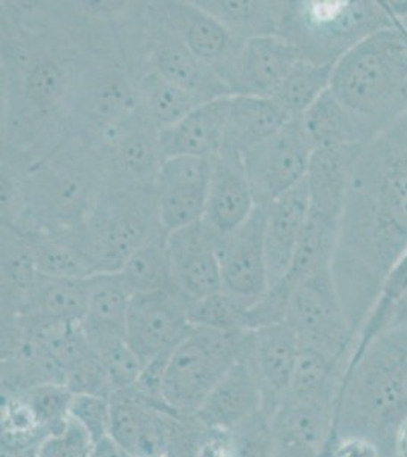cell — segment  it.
I'll list each match as a JSON object with an SVG mask.
<instances>
[{
    "mask_svg": "<svg viewBox=\"0 0 407 457\" xmlns=\"http://www.w3.org/2000/svg\"><path fill=\"white\" fill-rule=\"evenodd\" d=\"M160 234L166 232L157 212L155 187L111 182L83 226L75 230L94 275L119 273L140 245Z\"/></svg>",
    "mask_w": 407,
    "mask_h": 457,
    "instance_id": "7",
    "label": "cell"
},
{
    "mask_svg": "<svg viewBox=\"0 0 407 457\" xmlns=\"http://www.w3.org/2000/svg\"><path fill=\"white\" fill-rule=\"evenodd\" d=\"M142 57V71H154L204 103L232 96L227 84L217 77L215 71L196 57L169 28L155 17L151 2L148 4V27Z\"/></svg>",
    "mask_w": 407,
    "mask_h": 457,
    "instance_id": "16",
    "label": "cell"
},
{
    "mask_svg": "<svg viewBox=\"0 0 407 457\" xmlns=\"http://www.w3.org/2000/svg\"><path fill=\"white\" fill-rule=\"evenodd\" d=\"M230 96L198 105L180 122L161 130V148L166 159L176 156L215 159L222 150Z\"/></svg>",
    "mask_w": 407,
    "mask_h": 457,
    "instance_id": "25",
    "label": "cell"
},
{
    "mask_svg": "<svg viewBox=\"0 0 407 457\" xmlns=\"http://www.w3.org/2000/svg\"><path fill=\"white\" fill-rule=\"evenodd\" d=\"M37 276L31 239L20 228L2 223V316H20Z\"/></svg>",
    "mask_w": 407,
    "mask_h": 457,
    "instance_id": "30",
    "label": "cell"
},
{
    "mask_svg": "<svg viewBox=\"0 0 407 457\" xmlns=\"http://www.w3.org/2000/svg\"><path fill=\"white\" fill-rule=\"evenodd\" d=\"M155 17L236 94L243 45L193 2H151Z\"/></svg>",
    "mask_w": 407,
    "mask_h": 457,
    "instance_id": "11",
    "label": "cell"
},
{
    "mask_svg": "<svg viewBox=\"0 0 407 457\" xmlns=\"http://www.w3.org/2000/svg\"><path fill=\"white\" fill-rule=\"evenodd\" d=\"M31 239L37 270L52 278L88 279L94 265L77 243L75 230L64 234H26Z\"/></svg>",
    "mask_w": 407,
    "mask_h": 457,
    "instance_id": "34",
    "label": "cell"
},
{
    "mask_svg": "<svg viewBox=\"0 0 407 457\" xmlns=\"http://www.w3.org/2000/svg\"><path fill=\"white\" fill-rule=\"evenodd\" d=\"M339 394H289L269 418L275 457H324L335 433Z\"/></svg>",
    "mask_w": 407,
    "mask_h": 457,
    "instance_id": "13",
    "label": "cell"
},
{
    "mask_svg": "<svg viewBox=\"0 0 407 457\" xmlns=\"http://www.w3.org/2000/svg\"><path fill=\"white\" fill-rule=\"evenodd\" d=\"M230 457H275L269 420L258 413L228 431Z\"/></svg>",
    "mask_w": 407,
    "mask_h": 457,
    "instance_id": "40",
    "label": "cell"
},
{
    "mask_svg": "<svg viewBox=\"0 0 407 457\" xmlns=\"http://www.w3.org/2000/svg\"><path fill=\"white\" fill-rule=\"evenodd\" d=\"M92 441L87 433L69 420L61 431L47 437L38 450V457H88Z\"/></svg>",
    "mask_w": 407,
    "mask_h": 457,
    "instance_id": "43",
    "label": "cell"
},
{
    "mask_svg": "<svg viewBox=\"0 0 407 457\" xmlns=\"http://www.w3.org/2000/svg\"><path fill=\"white\" fill-rule=\"evenodd\" d=\"M290 120L273 98L232 95L221 153L242 157L277 135Z\"/></svg>",
    "mask_w": 407,
    "mask_h": 457,
    "instance_id": "26",
    "label": "cell"
},
{
    "mask_svg": "<svg viewBox=\"0 0 407 457\" xmlns=\"http://www.w3.org/2000/svg\"><path fill=\"white\" fill-rule=\"evenodd\" d=\"M298 353V342L286 322L251 331L248 357L262 395V413L268 420L288 398Z\"/></svg>",
    "mask_w": 407,
    "mask_h": 457,
    "instance_id": "17",
    "label": "cell"
},
{
    "mask_svg": "<svg viewBox=\"0 0 407 457\" xmlns=\"http://www.w3.org/2000/svg\"><path fill=\"white\" fill-rule=\"evenodd\" d=\"M331 94L379 133L407 110V32L400 23L366 37L333 66Z\"/></svg>",
    "mask_w": 407,
    "mask_h": 457,
    "instance_id": "5",
    "label": "cell"
},
{
    "mask_svg": "<svg viewBox=\"0 0 407 457\" xmlns=\"http://www.w3.org/2000/svg\"><path fill=\"white\" fill-rule=\"evenodd\" d=\"M407 255V110L362 146L351 171L333 278L356 337Z\"/></svg>",
    "mask_w": 407,
    "mask_h": 457,
    "instance_id": "2",
    "label": "cell"
},
{
    "mask_svg": "<svg viewBox=\"0 0 407 457\" xmlns=\"http://www.w3.org/2000/svg\"><path fill=\"white\" fill-rule=\"evenodd\" d=\"M284 322L299 349H312L348 366L354 333L336 288L333 270L310 276L289 299Z\"/></svg>",
    "mask_w": 407,
    "mask_h": 457,
    "instance_id": "9",
    "label": "cell"
},
{
    "mask_svg": "<svg viewBox=\"0 0 407 457\" xmlns=\"http://www.w3.org/2000/svg\"><path fill=\"white\" fill-rule=\"evenodd\" d=\"M309 213V187L305 179L268 204L265 245L269 288L286 275L289 265L294 260L299 238L305 232Z\"/></svg>",
    "mask_w": 407,
    "mask_h": 457,
    "instance_id": "23",
    "label": "cell"
},
{
    "mask_svg": "<svg viewBox=\"0 0 407 457\" xmlns=\"http://www.w3.org/2000/svg\"><path fill=\"white\" fill-rule=\"evenodd\" d=\"M324 457H392L391 448L372 437L339 435L331 437Z\"/></svg>",
    "mask_w": 407,
    "mask_h": 457,
    "instance_id": "44",
    "label": "cell"
},
{
    "mask_svg": "<svg viewBox=\"0 0 407 457\" xmlns=\"http://www.w3.org/2000/svg\"><path fill=\"white\" fill-rule=\"evenodd\" d=\"M119 276L131 295L151 291H169L181 295L170 267L167 234L157 235L140 245L126 260Z\"/></svg>",
    "mask_w": 407,
    "mask_h": 457,
    "instance_id": "32",
    "label": "cell"
},
{
    "mask_svg": "<svg viewBox=\"0 0 407 457\" xmlns=\"http://www.w3.org/2000/svg\"><path fill=\"white\" fill-rule=\"evenodd\" d=\"M395 23L387 2H284L280 37L292 43L303 60L335 66L363 38Z\"/></svg>",
    "mask_w": 407,
    "mask_h": 457,
    "instance_id": "6",
    "label": "cell"
},
{
    "mask_svg": "<svg viewBox=\"0 0 407 457\" xmlns=\"http://www.w3.org/2000/svg\"><path fill=\"white\" fill-rule=\"evenodd\" d=\"M161 130L139 105L134 113L103 136L99 146L109 165L110 182L125 187H154L166 157Z\"/></svg>",
    "mask_w": 407,
    "mask_h": 457,
    "instance_id": "14",
    "label": "cell"
},
{
    "mask_svg": "<svg viewBox=\"0 0 407 457\" xmlns=\"http://www.w3.org/2000/svg\"><path fill=\"white\" fill-rule=\"evenodd\" d=\"M333 66L299 60L273 99L289 118L303 116L330 88Z\"/></svg>",
    "mask_w": 407,
    "mask_h": 457,
    "instance_id": "35",
    "label": "cell"
},
{
    "mask_svg": "<svg viewBox=\"0 0 407 457\" xmlns=\"http://www.w3.org/2000/svg\"><path fill=\"white\" fill-rule=\"evenodd\" d=\"M363 145L314 148L305 176L312 212L340 221L351 171Z\"/></svg>",
    "mask_w": 407,
    "mask_h": 457,
    "instance_id": "27",
    "label": "cell"
},
{
    "mask_svg": "<svg viewBox=\"0 0 407 457\" xmlns=\"http://www.w3.org/2000/svg\"><path fill=\"white\" fill-rule=\"evenodd\" d=\"M70 420L81 427L92 444L111 433V401L107 396L73 395Z\"/></svg>",
    "mask_w": 407,
    "mask_h": 457,
    "instance_id": "41",
    "label": "cell"
},
{
    "mask_svg": "<svg viewBox=\"0 0 407 457\" xmlns=\"http://www.w3.org/2000/svg\"><path fill=\"white\" fill-rule=\"evenodd\" d=\"M251 331L191 327L170 355L163 398L178 415H195L215 387L247 351Z\"/></svg>",
    "mask_w": 407,
    "mask_h": 457,
    "instance_id": "8",
    "label": "cell"
},
{
    "mask_svg": "<svg viewBox=\"0 0 407 457\" xmlns=\"http://www.w3.org/2000/svg\"><path fill=\"white\" fill-rule=\"evenodd\" d=\"M125 55L119 27L81 2L2 4V146L31 162L69 139L77 90Z\"/></svg>",
    "mask_w": 407,
    "mask_h": 457,
    "instance_id": "1",
    "label": "cell"
},
{
    "mask_svg": "<svg viewBox=\"0 0 407 457\" xmlns=\"http://www.w3.org/2000/svg\"><path fill=\"white\" fill-rule=\"evenodd\" d=\"M40 447H4L2 445V457H38Z\"/></svg>",
    "mask_w": 407,
    "mask_h": 457,
    "instance_id": "47",
    "label": "cell"
},
{
    "mask_svg": "<svg viewBox=\"0 0 407 457\" xmlns=\"http://www.w3.org/2000/svg\"><path fill=\"white\" fill-rule=\"evenodd\" d=\"M254 303L219 290L210 296L191 302L189 317L193 327L219 331H249V310Z\"/></svg>",
    "mask_w": 407,
    "mask_h": 457,
    "instance_id": "36",
    "label": "cell"
},
{
    "mask_svg": "<svg viewBox=\"0 0 407 457\" xmlns=\"http://www.w3.org/2000/svg\"><path fill=\"white\" fill-rule=\"evenodd\" d=\"M266 220L268 206L257 204L240 228L216 239L222 290L249 303L260 301L269 290Z\"/></svg>",
    "mask_w": 407,
    "mask_h": 457,
    "instance_id": "15",
    "label": "cell"
},
{
    "mask_svg": "<svg viewBox=\"0 0 407 457\" xmlns=\"http://www.w3.org/2000/svg\"><path fill=\"white\" fill-rule=\"evenodd\" d=\"M90 278L37 276L20 317L32 322L81 323L87 310Z\"/></svg>",
    "mask_w": 407,
    "mask_h": 457,
    "instance_id": "28",
    "label": "cell"
},
{
    "mask_svg": "<svg viewBox=\"0 0 407 457\" xmlns=\"http://www.w3.org/2000/svg\"><path fill=\"white\" fill-rule=\"evenodd\" d=\"M313 151L303 116L292 118L277 135L247 151L243 170L256 204L268 206L303 182Z\"/></svg>",
    "mask_w": 407,
    "mask_h": 457,
    "instance_id": "10",
    "label": "cell"
},
{
    "mask_svg": "<svg viewBox=\"0 0 407 457\" xmlns=\"http://www.w3.org/2000/svg\"><path fill=\"white\" fill-rule=\"evenodd\" d=\"M137 79L140 107L160 130L175 125L191 110L204 104L202 99L170 83L151 69L142 71Z\"/></svg>",
    "mask_w": 407,
    "mask_h": 457,
    "instance_id": "33",
    "label": "cell"
},
{
    "mask_svg": "<svg viewBox=\"0 0 407 457\" xmlns=\"http://www.w3.org/2000/svg\"><path fill=\"white\" fill-rule=\"evenodd\" d=\"M110 185L98 144L69 137L28 165L25 234H64L83 226Z\"/></svg>",
    "mask_w": 407,
    "mask_h": 457,
    "instance_id": "3",
    "label": "cell"
},
{
    "mask_svg": "<svg viewBox=\"0 0 407 457\" xmlns=\"http://www.w3.org/2000/svg\"><path fill=\"white\" fill-rule=\"evenodd\" d=\"M303 122L314 148L363 145L379 133L340 104L330 88L303 114Z\"/></svg>",
    "mask_w": 407,
    "mask_h": 457,
    "instance_id": "29",
    "label": "cell"
},
{
    "mask_svg": "<svg viewBox=\"0 0 407 457\" xmlns=\"http://www.w3.org/2000/svg\"><path fill=\"white\" fill-rule=\"evenodd\" d=\"M99 359L107 370L113 394L133 387L143 372L144 364L135 355L134 351L129 348L128 343L110 349L102 355H99Z\"/></svg>",
    "mask_w": 407,
    "mask_h": 457,
    "instance_id": "42",
    "label": "cell"
},
{
    "mask_svg": "<svg viewBox=\"0 0 407 457\" xmlns=\"http://www.w3.org/2000/svg\"><path fill=\"white\" fill-rule=\"evenodd\" d=\"M17 395L31 407L37 421L51 436L68 426L73 394L64 383L38 386Z\"/></svg>",
    "mask_w": 407,
    "mask_h": 457,
    "instance_id": "39",
    "label": "cell"
},
{
    "mask_svg": "<svg viewBox=\"0 0 407 457\" xmlns=\"http://www.w3.org/2000/svg\"><path fill=\"white\" fill-rule=\"evenodd\" d=\"M301 60L298 49L283 37H258L243 45L234 95L273 98L283 79Z\"/></svg>",
    "mask_w": 407,
    "mask_h": 457,
    "instance_id": "24",
    "label": "cell"
},
{
    "mask_svg": "<svg viewBox=\"0 0 407 457\" xmlns=\"http://www.w3.org/2000/svg\"><path fill=\"white\" fill-rule=\"evenodd\" d=\"M208 187H170L155 189L161 228L169 235L199 223L206 212Z\"/></svg>",
    "mask_w": 407,
    "mask_h": 457,
    "instance_id": "37",
    "label": "cell"
},
{
    "mask_svg": "<svg viewBox=\"0 0 407 457\" xmlns=\"http://www.w3.org/2000/svg\"><path fill=\"white\" fill-rule=\"evenodd\" d=\"M407 415V323L377 337L346 366L335 433L372 437L391 448L392 431Z\"/></svg>",
    "mask_w": 407,
    "mask_h": 457,
    "instance_id": "4",
    "label": "cell"
},
{
    "mask_svg": "<svg viewBox=\"0 0 407 457\" xmlns=\"http://www.w3.org/2000/svg\"><path fill=\"white\" fill-rule=\"evenodd\" d=\"M88 457H133L120 444L114 441L113 436L103 437L101 441L94 442Z\"/></svg>",
    "mask_w": 407,
    "mask_h": 457,
    "instance_id": "45",
    "label": "cell"
},
{
    "mask_svg": "<svg viewBox=\"0 0 407 457\" xmlns=\"http://www.w3.org/2000/svg\"><path fill=\"white\" fill-rule=\"evenodd\" d=\"M191 302L169 291L137 293L131 296L126 320V343L142 363L172 355L193 327Z\"/></svg>",
    "mask_w": 407,
    "mask_h": 457,
    "instance_id": "12",
    "label": "cell"
},
{
    "mask_svg": "<svg viewBox=\"0 0 407 457\" xmlns=\"http://www.w3.org/2000/svg\"><path fill=\"white\" fill-rule=\"evenodd\" d=\"M248 351L249 343L242 357L195 413L198 420L210 430L230 431L262 413V395Z\"/></svg>",
    "mask_w": 407,
    "mask_h": 457,
    "instance_id": "22",
    "label": "cell"
},
{
    "mask_svg": "<svg viewBox=\"0 0 407 457\" xmlns=\"http://www.w3.org/2000/svg\"><path fill=\"white\" fill-rule=\"evenodd\" d=\"M256 206L242 157L219 153L207 191L202 223L216 237H225L240 228L251 217Z\"/></svg>",
    "mask_w": 407,
    "mask_h": 457,
    "instance_id": "20",
    "label": "cell"
},
{
    "mask_svg": "<svg viewBox=\"0 0 407 457\" xmlns=\"http://www.w3.org/2000/svg\"><path fill=\"white\" fill-rule=\"evenodd\" d=\"M111 401V436L133 457H165L172 421L178 413L144 401L133 387Z\"/></svg>",
    "mask_w": 407,
    "mask_h": 457,
    "instance_id": "19",
    "label": "cell"
},
{
    "mask_svg": "<svg viewBox=\"0 0 407 457\" xmlns=\"http://www.w3.org/2000/svg\"><path fill=\"white\" fill-rule=\"evenodd\" d=\"M49 436L20 395H2L4 447H40Z\"/></svg>",
    "mask_w": 407,
    "mask_h": 457,
    "instance_id": "38",
    "label": "cell"
},
{
    "mask_svg": "<svg viewBox=\"0 0 407 457\" xmlns=\"http://www.w3.org/2000/svg\"><path fill=\"white\" fill-rule=\"evenodd\" d=\"M216 239V235L202 221L167 235V252L176 288L191 302L222 290Z\"/></svg>",
    "mask_w": 407,
    "mask_h": 457,
    "instance_id": "18",
    "label": "cell"
},
{
    "mask_svg": "<svg viewBox=\"0 0 407 457\" xmlns=\"http://www.w3.org/2000/svg\"><path fill=\"white\" fill-rule=\"evenodd\" d=\"M239 42L280 36L284 2L269 0H195Z\"/></svg>",
    "mask_w": 407,
    "mask_h": 457,
    "instance_id": "31",
    "label": "cell"
},
{
    "mask_svg": "<svg viewBox=\"0 0 407 457\" xmlns=\"http://www.w3.org/2000/svg\"><path fill=\"white\" fill-rule=\"evenodd\" d=\"M131 296L119 273H102L90 278L87 310L81 328L98 355L126 343Z\"/></svg>",
    "mask_w": 407,
    "mask_h": 457,
    "instance_id": "21",
    "label": "cell"
},
{
    "mask_svg": "<svg viewBox=\"0 0 407 457\" xmlns=\"http://www.w3.org/2000/svg\"><path fill=\"white\" fill-rule=\"evenodd\" d=\"M391 454L392 457H407V415L392 431Z\"/></svg>",
    "mask_w": 407,
    "mask_h": 457,
    "instance_id": "46",
    "label": "cell"
}]
</instances>
